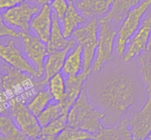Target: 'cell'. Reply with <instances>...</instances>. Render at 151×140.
<instances>
[{
  "label": "cell",
  "mask_w": 151,
  "mask_h": 140,
  "mask_svg": "<svg viewBox=\"0 0 151 140\" xmlns=\"http://www.w3.org/2000/svg\"><path fill=\"white\" fill-rule=\"evenodd\" d=\"M100 106L115 114H122L135 103L137 88L128 75L112 74L103 78L97 87Z\"/></svg>",
  "instance_id": "6da1fadb"
},
{
  "label": "cell",
  "mask_w": 151,
  "mask_h": 140,
  "mask_svg": "<svg viewBox=\"0 0 151 140\" xmlns=\"http://www.w3.org/2000/svg\"><path fill=\"white\" fill-rule=\"evenodd\" d=\"M32 75L10 66L5 62L1 63V92L9 99L18 97L24 101L35 91L38 92L46 85L42 81L35 80Z\"/></svg>",
  "instance_id": "7a4b0ae2"
},
{
  "label": "cell",
  "mask_w": 151,
  "mask_h": 140,
  "mask_svg": "<svg viewBox=\"0 0 151 140\" xmlns=\"http://www.w3.org/2000/svg\"><path fill=\"white\" fill-rule=\"evenodd\" d=\"M105 116L103 112L96 109L88 103L86 93L83 88L80 97L69 110L67 126L84 130L96 135L103 128L101 121Z\"/></svg>",
  "instance_id": "3957f363"
},
{
  "label": "cell",
  "mask_w": 151,
  "mask_h": 140,
  "mask_svg": "<svg viewBox=\"0 0 151 140\" xmlns=\"http://www.w3.org/2000/svg\"><path fill=\"white\" fill-rule=\"evenodd\" d=\"M9 115L28 139L39 138L41 126L37 116L28 108L23 100L18 97L10 99Z\"/></svg>",
  "instance_id": "277c9868"
},
{
  "label": "cell",
  "mask_w": 151,
  "mask_h": 140,
  "mask_svg": "<svg viewBox=\"0 0 151 140\" xmlns=\"http://www.w3.org/2000/svg\"><path fill=\"white\" fill-rule=\"evenodd\" d=\"M150 6L151 0H142L127 13L116 35V52L119 55L124 54L128 41L139 27L142 18Z\"/></svg>",
  "instance_id": "5b68a950"
},
{
  "label": "cell",
  "mask_w": 151,
  "mask_h": 140,
  "mask_svg": "<svg viewBox=\"0 0 151 140\" xmlns=\"http://www.w3.org/2000/svg\"><path fill=\"white\" fill-rule=\"evenodd\" d=\"M98 27L97 19L94 18L86 24L77 27L72 33V37L83 49V70L91 69L98 44Z\"/></svg>",
  "instance_id": "8992f818"
},
{
  "label": "cell",
  "mask_w": 151,
  "mask_h": 140,
  "mask_svg": "<svg viewBox=\"0 0 151 140\" xmlns=\"http://www.w3.org/2000/svg\"><path fill=\"white\" fill-rule=\"evenodd\" d=\"M100 30L98 35V44L97 52L94 59L92 69L98 72L105 64L113 58V47L114 40L117 35V31L112 29L111 21L106 16L102 17L99 21Z\"/></svg>",
  "instance_id": "52a82bcc"
},
{
  "label": "cell",
  "mask_w": 151,
  "mask_h": 140,
  "mask_svg": "<svg viewBox=\"0 0 151 140\" xmlns=\"http://www.w3.org/2000/svg\"><path fill=\"white\" fill-rule=\"evenodd\" d=\"M40 10L38 5L24 1L14 7L5 9L1 13V18L7 24L19 28L24 32H28L30 29L31 19Z\"/></svg>",
  "instance_id": "ba28073f"
},
{
  "label": "cell",
  "mask_w": 151,
  "mask_h": 140,
  "mask_svg": "<svg viewBox=\"0 0 151 140\" xmlns=\"http://www.w3.org/2000/svg\"><path fill=\"white\" fill-rule=\"evenodd\" d=\"M20 38L22 40L25 55L32 62L41 78L44 74V63L48 54L47 44L36 35H32L24 31H21Z\"/></svg>",
  "instance_id": "9c48e42d"
},
{
  "label": "cell",
  "mask_w": 151,
  "mask_h": 140,
  "mask_svg": "<svg viewBox=\"0 0 151 140\" xmlns=\"http://www.w3.org/2000/svg\"><path fill=\"white\" fill-rule=\"evenodd\" d=\"M0 57L1 60L16 69L22 70L32 77L40 78L39 74L35 68L27 61L20 50L16 47L13 39L8 40L6 44H0Z\"/></svg>",
  "instance_id": "30bf717a"
},
{
  "label": "cell",
  "mask_w": 151,
  "mask_h": 140,
  "mask_svg": "<svg viewBox=\"0 0 151 140\" xmlns=\"http://www.w3.org/2000/svg\"><path fill=\"white\" fill-rule=\"evenodd\" d=\"M91 68L87 70H82V72L75 75L66 76L65 79L66 91L60 103L63 114H68L72 106L75 104L83 89V83L91 74Z\"/></svg>",
  "instance_id": "8fae6325"
},
{
  "label": "cell",
  "mask_w": 151,
  "mask_h": 140,
  "mask_svg": "<svg viewBox=\"0 0 151 140\" xmlns=\"http://www.w3.org/2000/svg\"><path fill=\"white\" fill-rule=\"evenodd\" d=\"M151 35V15H149L140 25L137 32L131 38L123 57L124 62H129L140 55L147 49Z\"/></svg>",
  "instance_id": "7c38bea8"
},
{
  "label": "cell",
  "mask_w": 151,
  "mask_h": 140,
  "mask_svg": "<svg viewBox=\"0 0 151 140\" xmlns=\"http://www.w3.org/2000/svg\"><path fill=\"white\" fill-rule=\"evenodd\" d=\"M133 139H145L151 133V93L142 108L128 120Z\"/></svg>",
  "instance_id": "4fadbf2b"
},
{
  "label": "cell",
  "mask_w": 151,
  "mask_h": 140,
  "mask_svg": "<svg viewBox=\"0 0 151 140\" xmlns=\"http://www.w3.org/2000/svg\"><path fill=\"white\" fill-rule=\"evenodd\" d=\"M52 24V12L50 5H44L40 11L32 18L29 24L30 29L44 43L50 38Z\"/></svg>",
  "instance_id": "5bb4252c"
},
{
  "label": "cell",
  "mask_w": 151,
  "mask_h": 140,
  "mask_svg": "<svg viewBox=\"0 0 151 140\" xmlns=\"http://www.w3.org/2000/svg\"><path fill=\"white\" fill-rule=\"evenodd\" d=\"M114 0H78L75 4L86 18L104 17L111 9Z\"/></svg>",
  "instance_id": "9a60e30c"
},
{
  "label": "cell",
  "mask_w": 151,
  "mask_h": 140,
  "mask_svg": "<svg viewBox=\"0 0 151 140\" xmlns=\"http://www.w3.org/2000/svg\"><path fill=\"white\" fill-rule=\"evenodd\" d=\"M77 41L75 38H66L62 30L60 22L56 14L52 12V24L50 38L47 44L49 52L63 50L69 46H76Z\"/></svg>",
  "instance_id": "2e32d148"
},
{
  "label": "cell",
  "mask_w": 151,
  "mask_h": 140,
  "mask_svg": "<svg viewBox=\"0 0 151 140\" xmlns=\"http://www.w3.org/2000/svg\"><path fill=\"white\" fill-rule=\"evenodd\" d=\"M75 47V46H69L63 50L52 52L47 54L44 63V77L41 79L44 85L48 84L49 80L52 77L62 70L68 53Z\"/></svg>",
  "instance_id": "e0dca14e"
},
{
  "label": "cell",
  "mask_w": 151,
  "mask_h": 140,
  "mask_svg": "<svg viewBox=\"0 0 151 140\" xmlns=\"http://www.w3.org/2000/svg\"><path fill=\"white\" fill-rule=\"evenodd\" d=\"M85 16H83L75 7V2L69 0V7L61 20L63 33L66 38H69L75 29L85 22Z\"/></svg>",
  "instance_id": "ac0fdd59"
},
{
  "label": "cell",
  "mask_w": 151,
  "mask_h": 140,
  "mask_svg": "<svg viewBox=\"0 0 151 140\" xmlns=\"http://www.w3.org/2000/svg\"><path fill=\"white\" fill-rule=\"evenodd\" d=\"M83 55L82 47L78 44L68 53L62 69V72L66 76L78 75L82 72L83 66Z\"/></svg>",
  "instance_id": "d6986e66"
},
{
  "label": "cell",
  "mask_w": 151,
  "mask_h": 140,
  "mask_svg": "<svg viewBox=\"0 0 151 140\" xmlns=\"http://www.w3.org/2000/svg\"><path fill=\"white\" fill-rule=\"evenodd\" d=\"M96 137H97V139L101 140L133 139L128 120L127 119L122 121L119 125H116L113 128H103L96 134Z\"/></svg>",
  "instance_id": "ffe728a7"
},
{
  "label": "cell",
  "mask_w": 151,
  "mask_h": 140,
  "mask_svg": "<svg viewBox=\"0 0 151 140\" xmlns=\"http://www.w3.org/2000/svg\"><path fill=\"white\" fill-rule=\"evenodd\" d=\"M0 138L7 140L28 139L13 119L7 115L0 116Z\"/></svg>",
  "instance_id": "44dd1931"
},
{
  "label": "cell",
  "mask_w": 151,
  "mask_h": 140,
  "mask_svg": "<svg viewBox=\"0 0 151 140\" xmlns=\"http://www.w3.org/2000/svg\"><path fill=\"white\" fill-rule=\"evenodd\" d=\"M140 1L141 0H114L111 9L106 17L111 22H121L131 9L141 2Z\"/></svg>",
  "instance_id": "7402d4cb"
},
{
  "label": "cell",
  "mask_w": 151,
  "mask_h": 140,
  "mask_svg": "<svg viewBox=\"0 0 151 140\" xmlns=\"http://www.w3.org/2000/svg\"><path fill=\"white\" fill-rule=\"evenodd\" d=\"M68 114H62L48 125L41 128L39 139H56L59 134L67 127Z\"/></svg>",
  "instance_id": "603a6c76"
},
{
  "label": "cell",
  "mask_w": 151,
  "mask_h": 140,
  "mask_svg": "<svg viewBox=\"0 0 151 140\" xmlns=\"http://www.w3.org/2000/svg\"><path fill=\"white\" fill-rule=\"evenodd\" d=\"M52 100L53 99L50 90L41 89L35 94L27 106L28 108L37 116L48 106Z\"/></svg>",
  "instance_id": "cb8c5ba5"
},
{
  "label": "cell",
  "mask_w": 151,
  "mask_h": 140,
  "mask_svg": "<svg viewBox=\"0 0 151 140\" xmlns=\"http://www.w3.org/2000/svg\"><path fill=\"white\" fill-rule=\"evenodd\" d=\"M63 113L61 105L59 102L51 103L50 102L48 106L43 110V111L37 116L38 122L41 128L48 125L52 121L55 120Z\"/></svg>",
  "instance_id": "d4e9b609"
},
{
  "label": "cell",
  "mask_w": 151,
  "mask_h": 140,
  "mask_svg": "<svg viewBox=\"0 0 151 140\" xmlns=\"http://www.w3.org/2000/svg\"><path fill=\"white\" fill-rule=\"evenodd\" d=\"M48 89L55 101L62 100L66 91V83L61 72H58L50 78L48 82Z\"/></svg>",
  "instance_id": "484cf974"
},
{
  "label": "cell",
  "mask_w": 151,
  "mask_h": 140,
  "mask_svg": "<svg viewBox=\"0 0 151 140\" xmlns=\"http://www.w3.org/2000/svg\"><path fill=\"white\" fill-rule=\"evenodd\" d=\"M56 139L60 140H80V139H97L96 135L94 134L78 129V128L66 127L58 135Z\"/></svg>",
  "instance_id": "4316f807"
},
{
  "label": "cell",
  "mask_w": 151,
  "mask_h": 140,
  "mask_svg": "<svg viewBox=\"0 0 151 140\" xmlns=\"http://www.w3.org/2000/svg\"><path fill=\"white\" fill-rule=\"evenodd\" d=\"M151 50H146L139 55L141 73L147 87V92L151 93Z\"/></svg>",
  "instance_id": "83f0119b"
},
{
  "label": "cell",
  "mask_w": 151,
  "mask_h": 140,
  "mask_svg": "<svg viewBox=\"0 0 151 140\" xmlns=\"http://www.w3.org/2000/svg\"><path fill=\"white\" fill-rule=\"evenodd\" d=\"M50 7L53 13H55L60 22H61L69 7V0H55L50 4Z\"/></svg>",
  "instance_id": "f1b7e54d"
},
{
  "label": "cell",
  "mask_w": 151,
  "mask_h": 140,
  "mask_svg": "<svg viewBox=\"0 0 151 140\" xmlns=\"http://www.w3.org/2000/svg\"><path fill=\"white\" fill-rule=\"evenodd\" d=\"M0 36L3 37H10L12 38H21V31H16L12 27H10L5 24L1 18L0 20Z\"/></svg>",
  "instance_id": "f546056e"
},
{
  "label": "cell",
  "mask_w": 151,
  "mask_h": 140,
  "mask_svg": "<svg viewBox=\"0 0 151 140\" xmlns=\"http://www.w3.org/2000/svg\"><path fill=\"white\" fill-rule=\"evenodd\" d=\"M25 0H0V8L1 10L10 8L24 2Z\"/></svg>",
  "instance_id": "4dcf8cb0"
},
{
  "label": "cell",
  "mask_w": 151,
  "mask_h": 140,
  "mask_svg": "<svg viewBox=\"0 0 151 140\" xmlns=\"http://www.w3.org/2000/svg\"><path fill=\"white\" fill-rule=\"evenodd\" d=\"M27 1H32L36 4H38L39 5L44 6V5H50L55 0H27Z\"/></svg>",
  "instance_id": "1f68e13d"
},
{
  "label": "cell",
  "mask_w": 151,
  "mask_h": 140,
  "mask_svg": "<svg viewBox=\"0 0 151 140\" xmlns=\"http://www.w3.org/2000/svg\"><path fill=\"white\" fill-rule=\"evenodd\" d=\"M146 50H151V35H150V41H149V43H148V45H147V47Z\"/></svg>",
  "instance_id": "d6a6232c"
},
{
  "label": "cell",
  "mask_w": 151,
  "mask_h": 140,
  "mask_svg": "<svg viewBox=\"0 0 151 140\" xmlns=\"http://www.w3.org/2000/svg\"><path fill=\"white\" fill-rule=\"evenodd\" d=\"M147 139H150V140H151V133L150 134V135L148 136V137H147Z\"/></svg>",
  "instance_id": "836d02e7"
},
{
  "label": "cell",
  "mask_w": 151,
  "mask_h": 140,
  "mask_svg": "<svg viewBox=\"0 0 151 140\" xmlns=\"http://www.w3.org/2000/svg\"><path fill=\"white\" fill-rule=\"evenodd\" d=\"M70 1H74V2H75V1H78V0H70Z\"/></svg>",
  "instance_id": "e575fe53"
},
{
  "label": "cell",
  "mask_w": 151,
  "mask_h": 140,
  "mask_svg": "<svg viewBox=\"0 0 151 140\" xmlns=\"http://www.w3.org/2000/svg\"><path fill=\"white\" fill-rule=\"evenodd\" d=\"M150 62H151V57H150Z\"/></svg>",
  "instance_id": "d590c367"
}]
</instances>
